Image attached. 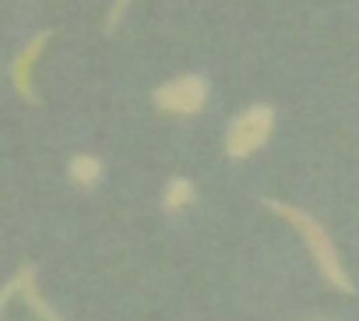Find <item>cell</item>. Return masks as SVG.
Here are the masks:
<instances>
[{
	"label": "cell",
	"instance_id": "7",
	"mask_svg": "<svg viewBox=\"0 0 359 321\" xmlns=\"http://www.w3.org/2000/svg\"><path fill=\"white\" fill-rule=\"evenodd\" d=\"M67 173H71V181H74L78 188H95L99 177H102V163H99L95 155H74L71 166H67Z\"/></svg>",
	"mask_w": 359,
	"mask_h": 321
},
{
	"label": "cell",
	"instance_id": "5",
	"mask_svg": "<svg viewBox=\"0 0 359 321\" xmlns=\"http://www.w3.org/2000/svg\"><path fill=\"white\" fill-rule=\"evenodd\" d=\"M50 39H53V32H39L32 43H25V50L15 57V64H11V81H15V89H18V96L25 99V103H39V96H36V85H32V67H36V60L43 57V50L50 46Z\"/></svg>",
	"mask_w": 359,
	"mask_h": 321
},
{
	"label": "cell",
	"instance_id": "3",
	"mask_svg": "<svg viewBox=\"0 0 359 321\" xmlns=\"http://www.w3.org/2000/svg\"><path fill=\"white\" fill-rule=\"evenodd\" d=\"M158 113H172V117H194L205 110L208 103V81L198 74H180L172 81H165L162 89H155L151 96Z\"/></svg>",
	"mask_w": 359,
	"mask_h": 321
},
{
	"label": "cell",
	"instance_id": "6",
	"mask_svg": "<svg viewBox=\"0 0 359 321\" xmlns=\"http://www.w3.org/2000/svg\"><path fill=\"white\" fill-rule=\"evenodd\" d=\"M187 205H194V184L184 177H172L162 191V212H184Z\"/></svg>",
	"mask_w": 359,
	"mask_h": 321
},
{
	"label": "cell",
	"instance_id": "2",
	"mask_svg": "<svg viewBox=\"0 0 359 321\" xmlns=\"http://www.w3.org/2000/svg\"><path fill=\"white\" fill-rule=\"evenodd\" d=\"M271 127H275V110L257 103L250 110H243L233 124H229V134H226V152L229 159H247L254 155L257 148L268 145L271 138Z\"/></svg>",
	"mask_w": 359,
	"mask_h": 321
},
{
	"label": "cell",
	"instance_id": "8",
	"mask_svg": "<svg viewBox=\"0 0 359 321\" xmlns=\"http://www.w3.org/2000/svg\"><path fill=\"white\" fill-rule=\"evenodd\" d=\"M127 4H130V0H113V8H109V15H106V32H116V25H120Z\"/></svg>",
	"mask_w": 359,
	"mask_h": 321
},
{
	"label": "cell",
	"instance_id": "1",
	"mask_svg": "<svg viewBox=\"0 0 359 321\" xmlns=\"http://www.w3.org/2000/svg\"><path fill=\"white\" fill-rule=\"evenodd\" d=\"M264 205H268L278 219H285V223L303 237L306 251L313 254V261H317V268H320V275H324V282H327L331 289H338V293H352V289H355L352 279H348V272H345V265H341V258H338V247L331 244L327 230H324L310 212H303V209H296V205H285V202H275V198H268Z\"/></svg>",
	"mask_w": 359,
	"mask_h": 321
},
{
	"label": "cell",
	"instance_id": "4",
	"mask_svg": "<svg viewBox=\"0 0 359 321\" xmlns=\"http://www.w3.org/2000/svg\"><path fill=\"white\" fill-rule=\"evenodd\" d=\"M15 296H22L36 317H50V321L60 317V310L50 307V300H46V296L39 293V286H36V265H22V268L15 272V279H11L4 289H0V314H4L8 300H15Z\"/></svg>",
	"mask_w": 359,
	"mask_h": 321
}]
</instances>
